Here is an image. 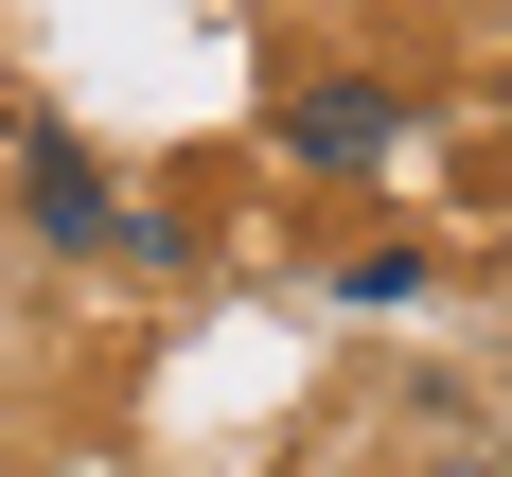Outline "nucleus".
<instances>
[{
    "label": "nucleus",
    "instance_id": "obj_3",
    "mask_svg": "<svg viewBox=\"0 0 512 477\" xmlns=\"http://www.w3.org/2000/svg\"><path fill=\"white\" fill-rule=\"evenodd\" d=\"M336 301H354V318H407V301H424V248H354V265H336Z\"/></svg>",
    "mask_w": 512,
    "mask_h": 477
},
{
    "label": "nucleus",
    "instance_id": "obj_4",
    "mask_svg": "<svg viewBox=\"0 0 512 477\" xmlns=\"http://www.w3.org/2000/svg\"><path fill=\"white\" fill-rule=\"evenodd\" d=\"M495 124H512V106H495Z\"/></svg>",
    "mask_w": 512,
    "mask_h": 477
},
{
    "label": "nucleus",
    "instance_id": "obj_2",
    "mask_svg": "<svg viewBox=\"0 0 512 477\" xmlns=\"http://www.w3.org/2000/svg\"><path fill=\"white\" fill-rule=\"evenodd\" d=\"M18 212H36L53 248H124V212H106V177H89L71 124H18Z\"/></svg>",
    "mask_w": 512,
    "mask_h": 477
},
{
    "label": "nucleus",
    "instance_id": "obj_1",
    "mask_svg": "<svg viewBox=\"0 0 512 477\" xmlns=\"http://www.w3.org/2000/svg\"><path fill=\"white\" fill-rule=\"evenodd\" d=\"M389 142H407V89H371V71H336V89L283 106V159L301 177H389Z\"/></svg>",
    "mask_w": 512,
    "mask_h": 477
}]
</instances>
